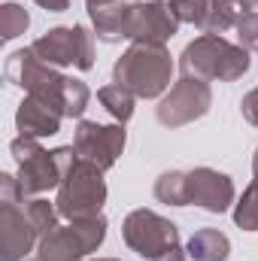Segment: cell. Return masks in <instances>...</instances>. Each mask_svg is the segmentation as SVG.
Here are the masks:
<instances>
[{"label":"cell","mask_w":258,"mask_h":261,"mask_svg":"<svg viewBox=\"0 0 258 261\" xmlns=\"http://www.w3.org/2000/svg\"><path fill=\"white\" fill-rule=\"evenodd\" d=\"M249 67H252L249 52L240 43H228L219 34H200L179 55L183 76L203 82H234L246 76Z\"/></svg>","instance_id":"1"},{"label":"cell","mask_w":258,"mask_h":261,"mask_svg":"<svg viewBox=\"0 0 258 261\" xmlns=\"http://www.w3.org/2000/svg\"><path fill=\"white\" fill-rule=\"evenodd\" d=\"M173 58L161 43H131L113 64V82L125 85L134 97H161L170 88Z\"/></svg>","instance_id":"2"},{"label":"cell","mask_w":258,"mask_h":261,"mask_svg":"<svg viewBox=\"0 0 258 261\" xmlns=\"http://www.w3.org/2000/svg\"><path fill=\"white\" fill-rule=\"evenodd\" d=\"M9 152L18 164V182L28 197H40L49 189H58L73 161L79 158L73 146H58V149H43L34 137H15L9 143Z\"/></svg>","instance_id":"3"},{"label":"cell","mask_w":258,"mask_h":261,"mask_svg":"<svg viewBox=\"0 0 258 261\" xmlns=\"http://www.w3.org/2000/svg\"><path fill=\"white\" fill-rule=\"evenodd\" d=\"M107 203V182H104V170L85 158H76L73 167L67 170V176L58 186L55 206L61 213V219L76 222V219H91L100 216Z\"/></svg>","instance_id":"4"},{"label":"cell","mask_w":258,"mask_h":261,"mask_svg":"<svg viewBox=\"0 0 258 261\" xmlns=\"http://www.w3.org/2000/svg\"><path fill=\"white\" fill-rule=\"evenodd\" d=\"M6 79L12 85H18L24 94L49 103L55 113L64 116V88H67V76L58 73V67L46 64L43 58H37L34 49H18L9 55L6 61Z\"/></svg>","instance_id":"5"},{"label":"cell","mask_w":258,"mask_h":261,"mask_svg":"<svg viewBox=\"0 0 258 261\" xmlns=\"http://www.w3.org/2000/svg\"><path fill=\"white\" fill-rule=\"evenodd\" d=\"M24 192L18 176L0 173V237H3V261H24V255L40 243L28 213H24Z\"/></svg>","instance_id":"6"},{"label":"cell","mask_w":258,"mask_h":261,"mask_svg":"<svg viewBox=\"0 0 258 261\" xmlns=\"http://www.w3.org/2000/svg\"><path fill=\"white\" fill-rule=\"evenodd\" d=\"M107 228L110 225H107L104 213L91 216V219H76V222L58 225L52 234L40 237L37 255L43 261H82L85 255L100 249V243L107 240Z\"/></svg>","instance_id":"7"},{"label":"cell","mask_w":258,"mask_h":261,"mask_svg":"<svg viewBox=\"0 0 258 261\" xmlns=\"http://www.w3.org/2000/svg\"><path fill=\"white\" fill-rule=\"evenodd\" d=\"M122 240L140 258L155 261L167 249L179 246V228L152 210H131L122 222Z\"/></svg>","instance_id":"8"},{"label":"cell","mask_w":258,"mask_h":261,"mask_svg":"<svg viewBox=\"0 0 258 261\" xmlns=\"http://www.w3.org/2000/svg\"><path fill=\"white\" fill-rule=\"evenodd\" d=\"M37 58H43L52 67H76L91 70L94 67V34L82 24L73 28H52L31 46Z\"/></svg>","instance_id":"9"},{"label":"cell","mask_w":258,"mask_h":261,"mask_svg":"<svg viewBox=\"0 0 258 261\" xmlns=\"http://www.w3.org/2000/svg\"><path fill=\"white\" fill-rule=\"evenodd\" d=\"M210 107H213L210 82L183 76L176 85H170V91L155 107V119L164 128H186V125H192L197 119H203L210 113Z\"/></svg>","instance_id":"10"},{"label":"cell","mask_w":258,"mask_h":261,"mask_svg":"<svg viewBox=\"0 0 258 261\" xmlns=\"http://www.w3.org/2000/svg\"><path fill=\"white\" fill-rule=\"evenodd\" d=\"M179 34V18L164 0H134L125 21V40L131 43H161Z\"/></svg>","instance_id":"11"},{"label":"cell","mask_w":258,"mask_h":261,"mask_svg":"<svg viewBox=\"0 0 258 261\" xmlns=\"http://www.w3.org/2000/svg\"><path fill=\"white\" fill-rule=\"evenodd\" d=\"M125 143H128V134L125 125H100V122H88L82 119L76 125V137H73V149L79 158L97 164L100 170H110L116 167L119 155L125 152Z\"/></svg>","instance_id":"12"},{"label":"cell","mask_w":258,"mask_h":261,"mask_svg":"<svg viewBox=\"0 0 258 261\" xmlns=\"http://www.w3.org/2000/svg\"><path fill=\"white\" fill-rule=\"evenodd\" d=\"M186 195L189 206H200L207 213H228L234 203V182L228 173H219L213 167H194L186 170Z\"/></svg>","instance_id":"13"},{"label":"cell","mask_w":258,"mask_h":261,"mask_svg":"<svg viewBox=\"0 0 258 261\" xmlns=\"http://www.w3.org/2000/svg\"><path fill=\"white\" fill-rule=\"evenodd\" d=\"M61 119H64L61 113H55L49 103H43V100H37L31 94H24V100L15 110V128H18V134L21 137H34V140L58 134L61 130Z\"/></svg>","instance_id":"14"},{"label":"cell","mask_w":258,"mask_h":261,"mask_svg":"<svg viewBox=\"0 0 258 261\" xmlns=\"http://www.w3.org/2000/svg\"><path fill=\"white\" fill-rule=\"evenodd\" d=\"M131 0H116L107 3L100 9H91V24H94V37L104 43H122L125 40V21H128Z\"/></svg>","instance_id":"15"},{"label":"cell","mask_w":258,"mask_h":261,"mask_svg":"<svg viewBox=\"0 0 258 261\" xmlns=\"http://www.w3.org/2000/svg\"><path fill=\"white\" fill-rule=\"evenodd\" d=\"M186 252L192 261H228L231 258V240L216 228H203L189 237Z\"/></svg>","instance_id":"16"},{"label":"cell","mask_w":258,"mask_h":261,"mask_svg":"<svg viewBox=\"0 0 258 261\" xmlns=\"http://www.w3.org/2000/svg\"><path fill=\"white\" fill-rule=\"evenodd\" d=\"M246 12H255L249 6V0H210V15H207L203 34H219L222 37L225 31L237 28V21Z\"/></svg>","instance_id":"17"},{"label":"cell","mask_w":258,"mask_h":261,"mask_svg":"<svg viewBox=\"0 0 258 261\" xmlns=\"http://www.w3.org/2000/svg\"><path fill=\"white\" fill-rule=\"evenodd\" d=\"M97 100L104 103V110H107L119 125L131 122V116H134V94H131L125 85H119V82L104 85V88L97 91Z\"/></svg>","instance_id":"18"},{"label":"cell","mask_w":258,"mask_h":261,"mask_svg":"<svg viewBox=\"0 0 258 261\" xmlns=\"http://www.w3.org/2000/svg\"><path fill=\"white\" fill-rule=\"evenodd\" d=\"M24 213H28V219H31V225L40 237L52 234L58 228V219H61L58 206L49 203L46 197H24Z\"/></svg>","instance_id":"19"},{"label":"cell","mask_w":258,"mask_h":261,"mask_svg":"<svg viewBox=\"0 0 258 261\" xmlns=\"http://www.w3.org/2000/svg\"><path fill=\"white\" fill-rule=\"evenodd\" d=\"M155 197L167 206H189L186 195V170H167L155 179Z\"/></svg>","instance_id":"20"},{"label":"cell","mask_w":258,"mask_h":261,"mask_svg":"<svg viewBox=\"0 0 258 261\" xmlns=\"http://www.w3.org/2000/svg\"><path fill=\"white\" fill-rule=\"evenodd\" d=\"M234 225L243 231H258V182H249L234 203Z\"/></svg>","instance_id":"21"},{"label":"cell","mask_w":258,"mask_h":261,"mask_svg":"<svg viewBox=\"0 0 258 261\" xmlns=\"http://www.w3.org/2000/svg\"><path fill=\"white\" fill-rule=\"evenodd\" d=\"M31 28V15L21 3H3L0 6V37L3 40H15Z\"/></svg>","instance_id":"22"},{"label":"cell","mask_w":258,"mask_h":261,"mask_svg":"<svg viewBox=\"0 0 258 261\" xmlns=\"http://www.w3.org/2000/svg\"><path fill=\"white\" fill-rule=\"evenodd\" d=\"M91 91L82 79L67 76V88H64V119H82V113L88 110Z\"/></svg>","instance_id":"23"},{"label":"cell","mask_w":258,"mask_h":261,"mask_svg":"<svg viewBox=\"0 0 258 261\" xmlns=\"http://www.w3.org/2000/svg\"><path fill=\"white\" fill-rule=\"evenodd\" d=\"M173 15L179 18V24H192V28H200L207 24V15H210V0H167Z\"/></svg>","instance_id":"24"},{"label":"cell","mask_w":258,"mask_h":261,"mask_svg":"<svg viewBox=\"0 0 258 261\" xmlns=\"http://www.w3.org/2000/svg\"><path fill=\"white\" fill-rule=\"evenodd\" d=\"M237 40L246 52H255L258 49V12H246L240 21H237Z\"/></svg>","instance_id":"25"},{"label":"cell","mask_w":258,"mask_h":261,"mask_svg":"<svg viewBox=\"0 0 258 261\" xmlns=\"http://www.w3.org/2000/svg\"><path fill=\"white\" fill-rule=\"evenodd\" d=\"M240 113H243V119L258 128V88H252L249 94H243V100H240Z\"/></svg>","instance_id":"26"},{"label":"cell","mask_w":258,"mask_h":261,"mask_svg":"<svg viewBox=\"0 0 258 261\" xmlns=\"http://www.w3.org/2000/svg\"><path fill=\"white\" fill-rule=\"evenodd\" d=\"M37 6H43L46 12H67L70 9V0H34Z\"/></svg>","instance_id":"27"},{"label":"cell","mask_w":258,"mask_h":261,"mask_svg":"<svg viewBox=\"0 0 258 261\" xmlns=\"http://www.w3.org/2000/svg\"><path fill=\"white\" fill-rule=\"evenodd\" d=\"M155 261H189V252H186L183 246H173V249H167L164 255H158Z\"/></svg>","instance_id":"28"},{"label":"cell","mask_w":258,"mask_h":261,"mask_svg":"<svg viewBox=\"0 0 258 261\" xmlns=\"http://www.w3.org/2000/svg\"><path fill=\"white\" fill-rule=\"evenodd\" d=\"M107 3H116V0H85L88 12H91V9H100V6H107Z\"/></svg>","instance_id":"29"},{"label":"cell","mask_w":258,"mask_h":261,"mask_svg":"<svg viewBox=\"0 0 258 261\" xmlns=\"http://www.w3.org/2000/svg\"><path fill=\"white\" fill-rule=\"evenodd\" d=\"M252 176H255V182H258V149H255V155H252Z\"/></svg>","instance_id":"30"},{"label":"cell","mask_w":258,"mask_h":261,"mask_svg":"<svg viewBox=\"0 0 258 261\" xmlns=\"http://www.w3.org/2000/svg\"><path fill=\"white\" fill-rule=\"evenodd\" d=\"M249 6H252V9H258V0H249Z\"/></svg>","instance_id":"31"},{"label":"cell","mask_w":258,"mask_h":261,"mask_svg":"<svg viewBox=\"0 0 258 261\" xmlns=\"http://www.w3.org/2000/svg\"><path fill=\"white\" fill-rule=\"evenodd\" d=\"M94 261H122V258H94Z\"/></svg>","instance_id":"32"},{"label":"cell","mask_w":258,"mask_h":261,"mask_svg":"<svg viewBox=\"0 0 258 261\" xmlns=\"http://www.w3.org/2000/svg\"><path fill=\"white\" fill-rule=\"evenodd\" d=\"M31 261H43V258H40V255H37V258H31Z\"/></svg>","instance_id":"33"},{"label":"cell","mask_w":258,"mask_h":261,"mask_svg":"<svg viewBox=\"0 0 258 261\" xmlns=\"http://www.w3.org/2000/svg\"><path fill=\"white\" fill-rule=\"evenodd\" d=\"M131 3H134V0H131Z\"/></svg>","instance_id":"34"}]
</instances>
